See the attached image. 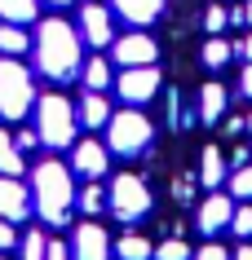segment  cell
<instances>
[{
	"instance_id": "obj_27",
	"label": "cell",
	"mask_w": 252,
	"mask_h": 260,
	"mask_svg": "<svg viewBox=\"0 0 252 260\" xmlns=\"http://www.w3.org/2000/svg\"><path fill=\"white\" fill-rule=\"evenodd\" d=\"M190 256H195V251H190L182 238H168V243L155 247V260H190Z\"/></svg>"
},
{
	"instance_id": "obj_40",
	"label": "cell",
	"mask_w": 252,
	"mask_h": 260,
	"mask_svg": "<svg viewBox=\"0 0 252 260\" xmlns=\"http://www.w3.org/2000/svg\"><path fill=\"white\" fill-rule=\"evenodd\" d=\"M49 5H71V0H49Z\"/></svg>"
},
{
	"instance_id": "obj_38",
	"label": "cell",
	"mask_w": 252,
	"mask_h": 260,
	"mask_svg": "<svg viewBox=\"0 0 252 260\" xmlns=\"http://www.w3.org/2000/svg\"><path fill=\"white\" fill-rule=\"evenodd\" d=\"M243 22H252V0H243Z\"/></svg>"
},
{
	"instance_id": "obj_14",
	"label": "cell",
	"mask_w": 252,
	"mask_h": 260,
	"mask_svg": "<svg viewBox=\"0 0 252 260\" xmlns=\"http://www.w3.org/2000/svg\"><path fill=\"white\" fill-rule=\"evenodd\" d=\"M115 14L124 22H133V27H146V22H155L164 14V0H115Z\"/></svg>"
},
{
	"instance_id": "obj_29",
	"label": "cell",
	"mask_w": 252,
	"mask_h": 260,
	"mask_svg": "<svg viewBox=\"0 0 252 260\" xmlns=\"http://www.w3.org/2000/svg\"><path fill=\"white\" fill-rule=\"evenodd\" d=\"M226 22H230V9H221V5H212L208 18H204V27H208V36H221Z\"/></svg>"
},
{
	"instance_id": "obj_34",
	"label": "cell",
	"mask_w": 252,
	"mask_h": 260,
	"mask_svg": "<svg viewBox=\"0 0 252 260\" xmlns=\"http://www.w3.org/2000/svg\"><path fill=\"white\" fill-rule=\"evenodd\" d=\"M44 260H71V247H67V243H49Z\"/></svg>"
},
{
	"instance_id": "obj_4",
	"label": "cell",
	"mask_w": 252,
	"mask_h": 260,
	"mask_svg": "<svg viewBox=\"0 0 252 260\" xmlns=\"http://www.w3.org/2000/svg\"><path fill=\"white\" fill-rule=\"evenodd\" d=\"M36 106V84L31 71L18 57H0V115L5 119H22Z\"/></svg>"
},
{
	"instance_id": "obj_13",
	"label": "cell",
	"mask_w": 252,
	"mask_h": 260,
	"mask_svg": "<svg viewBox=\"0 0 252 260\" xmlns=\"http://www.w3.org/2000/svg\"><path fill=\"white\" fill-rule=\"evenodd\" d=\"M31 199L18 177H0V220H27Z\"/></svg>"
},
{
	"instance_id": "obj_11",
	"label": "cell",
	"mask_w": 252,
	"mask_h": 260,
	"mask_svg": "<svg viewBox=\"0 0 252 260\" xmlns=\"http://www.w3.org/2000/svg\"><path fill=\"white\" fill-rule=\"evenodd\" d=\"M106 164H111V150H106L102 141H80V146H71V168H75L80 177H89V181L106 177Z\"/></svg>"
},
{
	"instance_id": "obj_26",
	"label": "cell",
	"mask_w": 252,
	"mask_h": 260,
	"mask_svg": "<svg viewBox=\"0 0 252 260\" xmlns=\"http://www.w3.org/2000/svg\"><path fill=\"white\" fill-rule=\"evenodd\" d=\"M230 194H235V199H243V203L252 199V164L235 168V177H230Z\"/></svg>"
},
{
	"instance_id": "obj_23",
	"label": "cell",
	"mask_w": 252,
	"mask_h": 260,
	"mask_svg": "<svg viewBox=\"0 0 252 260\" xmlns=\"http://www.w3.org/2000/svg\"><path fill=\"white\" fill-rule=\"evenodd\" d=\"M18 247H22V260H44V251H49V238H44L40 230H27L22 238H18Z\"/></svg>"
},
{
	"instance_id": "obj_7",
	"label": "cell",
	"mask_w": 252,
	"mask_h": 260,
	"mask_svg": "<svg viewBox=\"0 0 252 260\" xmlns=\"http://www.w3.org/2000/svg\"><path fill=\"white\" fill-rule=\"evenodd\" d=\"M120 97H124L128 106H142V102H151L159 93V71L155 67H124V75L115 80Z\"/></svg>"
},
{
	"instance_id": "obj_17",
	"label": "cell",
	"mask_w": 252,
	"mask_h": 260,
	"mask_svg": "<svg viewBox=\"0 0 252 260\" xmlns=\"http://www.w3.org/2000/svg\"><path fill=\"white\" fill-rule=\"evenodd\" d=\"M226 102H230V97H226V88L217 80L204 84V93H199V119H204V123H217L226 115Z\"/></svg>"
},
{
	"instance_id": "obj_15",
	"label": "cell",
	"mask_w": 252,
	"mask_h": 260,
	"mask_svg": "<svg viewBox=\"0 0 252 260\" xmlns=\"http://www.w3.org/2000/svg\"><path fill=\"white\" fill-rule=\"evenodd\" d=\"M230 177V168L221 159V146H204V164H199V181L208 185V190H221V181Z\"/></svg>"
},
{
	"instance_id": "obj_22",
	"label": "cell",
	"mask_w": 252,
	"mask_h": 260,
	"mask_svg": "<svg viewBox=\"0 0 252 260\" xmlns=\"http://www.w3.org/2000/svg\"><path fill=\"white\" fill-rule=\"evenodd\" d=\"M111 80H115V75H111V67H106L102 57L84 62V88H89V93H102V88H106Z\"/></svg>"
},
{
	"instance_id": "obj_18",
	"label": "cell",
	"mask_w": 252,
	"mask_h": 260,
	"mask_svg": "<svg viewBox=\"0 0 252 260\" xmlns=\"http://www.w3.org/2000/svg\"><path fill=\"white\" fill-rule=\"evenodd\" d=\"M40 14V0H0V22H14V27H27Z\"/></svg>"
},
{
	"instance_id": "obj_31",
	"label": "cell",
	"mask_w": 252,
	"mask_h": 260,
	"mask_svg": "<svg viewBox=\"0 0 252 260\" xmlns=\"http://www.w3.org/2000/svg\"><path fill=\"white\" fill-rule=\"evenodd\" d=\"M190 260H230V251H226V247H217V243H208V247H199Z\"/></svg>"
},
{
	"instance_id": "obj_21",
	"label": "cell",
	"mask_w": 252,
	"mask_h": 260,
	"mask_svg": "<svg viewBox=\"0 0 252 260\" xmlns=\"http://www.w3.org/2000/svg\"><path fill=\"white\" fill-rule=\"evenodd\" d=\"M27 31L22 27H14V22H5V27H0V53L5 57H18V53H27Z\"/></svg>"
},
{
	"instance_id": "obj_39",
	"label": "cell",
	"mask_w": 252,
	"mask_h": 260,
	"mask_svg": "<svg viewBox=\"0 0 252 260\" xmlns=\"http://www.w3.org/2000/svg\"><path fill=\"white\" fill-rule=\"evenodd\" d=\"M243 128H248V133H252V115H248V119H243Z\"/></svg>"
},
{
	"instance_id": "obj_19",
	"label": "cell",
	"mask_w": 252,
	"mask_h": 260,
	"mask_svg": "<svg viewBox=\"0 0 252 260\" xmlns=\"http://www.w3.org/2000/svg\"><path fill=\"white\" fill-rule=\"evenodd\" d=\"M22 172V150H18V141L0 128V177H18Z\"/></svg>"
},
{
	"instance_id": "obj_9",
	"label": "cell",
	"mask_w": 252,
	"mask_h": 260,
	"mask_svg": "<svg viewBox=\"0 0 252 260\" xmlns=\"http://www.w3.org/2000/svg\"><path fill=\"white\" fill-rule=\"evenodd\" d=\"M155 57H159V44H155L146 31L115 36V62H120V67H155Z\"/></svg>"
},
{
	"instance_id": "obj_33",
	"label": "cell",
	"mask_w": 252,
	"mask_h": 260,
	"mask_svg": "<svg viewBox=\"0 0 252 260\" xmlns=\"http://www.w3.org/2000/svg\"><path fill=\"white\" fill-rule=\"evenodd\" d=\"M14 141H18V150H36V146H40V133H36V128H22Z\"/></svg>"
},
{
	"instance_id": "obj_35",
	"label": "cell",
	"mask_w": 252,
	"mask_h": 260,
	"mask_svg": "<svg viewBox=\"0 0 252 260\" xmlns=\"http://www.w3.org/2000/svg\"><path fill=\"white\" fill-rule=\"evenodd\" d=\"M239 88H243V97H252V62L243 67V80H239Z\"/></svg>"
},
{
	"instance_id": "obj_3",
	"label": "cell",
	"mask_w": 252,
	"mask_h": 260,
	"mask_svg": "<svg viewBox=\"0 0 252 260\" xmlns=\"http://www.w3.org/2000/svg\"><path fill=\"white\" fill-rule=\"evenodd\" d=\"M75 106H71L62 93H44L40 102H36V133H40V146H49V150H62V146H71L75 141Z\"/></svg>"
},
{
	"instance_id": "obj_1",
	"label": "cell",
	"mask_w": 252,
	"mask_h": 260,
	"mask_svg": "<svg viewBox=\"0 0 252 260\" xmlns=\"http://www.w3.org/2000/svg\"><path fill=\"white\" fill-rule=\"evenodd\" d=\"M36 67L40 75L67 84L80 75V31L67 18H44L36 31Z\"/></svg>"
},
{
	"instance_id": "obj_16",
	"label": "cell",
	"mask_w": 252,
	"mask_h": 260,
	"mask_svg": "<svg viewBox=\"0 0 252 260\" xmlns=\"http://www.w3.org/2000/svg\"><path fill=\"white\" fill-rule=\"evenodd\" d=\"M75 115H80L84 128H106V119H111V106H106V97L102 93H84L80 106H75Z\"/></svg>"
},
{
	"instance_id": "obj_37",
	"label": "cell",
	"mask_w": 252,
	"mask_h": 260,
	"mask_svg": "<svg viewBox=\"0 0 252 260\" xmlns=\"http://www.w3.org/2000/svg\"><path fill=\"white\" fill-rule=\"evenodd\" d=\"M230 260H252V247H239V251H230Z\"/></svg>"
},
{
	"instance_id": "obj_8",
	"label": "cell",
	"mask_w": 252,
	"mask_h": 260,
	"mask_svg": "<svg viewBox=\"0 0 252 260\" xmlns=\"http://www.w3.org/2000/svg\"><path fill=\"white\" fill-rule=\"evenodd\" d=\"M71 260H111V238L98 220H84L71 234Z\"/></svg>"
},
{
	"instance_id": "obj_25",
	"label": "cell",
	"mask_w": 252,
	"mask_h": 260,
	"mask_svg": "<svg viewBox=\"0 0 252 260\" xmlns=\"http://www.w3.org/2000/svg\"><path fill=\"white\" fill-rule=\"evenodd\" d=\"M226 62H230V44H226V40H217V36H212V40L204 44V67H208V71H221Z\"/></svg>"
},
{
	"instance_id": "obj_10",
	"label": "cell",
	"mask_w": 252,
	"mask_h": 260,
	"mask_svg": "<svg viewBox=\"0 0 252 260\" xmlns=\"http://www.w3.org/2000/svg\"><path fill=\"white\" fill-rule=\"evenodd\" d=\"M80 40H89L93 49H102V44L115 40V27H111V9L106 5H84L80 9Z\"/></svg>"
},
{
	"instance_id": "obj_5",
	"label": "cell",
	"mask_w": 252,
	"mask_h": 260,
	"mask_svg": "<svg viewBox=\"0 0 252 260\" xmlns=\"http://www.w3.org/2000/svg\"><path fill=\"white\" fill-rule=\"evenodd\" d=\"M151 119L142 115V110H115L111 119H106V150L115 154H142L146 146H151Z\"/></svg>"
},
{
	"instance_id": "obj_30",
	"label": "cell",
	"mask_w": 252,
	"mask_h": 260,
	"mask_svg": "<svg viewBox=\"0 0 252 260\" xmlns=\"http://www.w3.org/2000/svg\"><path fill=\"white\" fill-rule=\"evenodd\" d=\"M195 181H199V177H177V185H173L177 203H190V199H195Z\"/></svg>"
},
{
	"instance_id": "obj_6",
	"label": "cell",
	"mask_w": 252,
	"mask_h": 260,
	"mask_svg": "<svg viewBox=\"0 0 252 260\" xmlns=\"http://www.w3.org/2000/svg\"><path fill=\"white\" fill-rule=\"evenodd\" d=\"M106 207H111L120 220H142L151 212V190H146V181L133 177V172H120L111 181V190H106Z\"/></svg>"
},
{
	"instance_id": "obj_28",
	"label": "cell",
	"mask_w": 252,
	"mask_h": 260,
	"mask_svg": "<svg viewBox=\"0 0 252 260\" xmlns=\"http://www.w3.org/2000/svg\"><path fill=\"white\" fill-rule=\"evenodd\" d=\"M230 230L239 234V238H252V207H235V216H230Z\"/></svg>"
},
{
	"instance_id": "obj_24",
	"label": "cell",
	"mask_w": 252,
	"mask_h": 260,
	"mask_svg": "<svg viewBox=\"0 0 252 260\" xmlns=\"http://www.w3.org/2000/svg\"><path fill=\"white\" fill-rule=\"evenodd\" d=\"M102 207H106V190H102L98 181H89L84 194H80V212H84V216H98Z\"/></svg>"
},
{
	"instance_id": "obj_36",
	"label": "cell",
	"mask_w": 252,
	"mask_h": 260,
	"mask_svg": "<svg viewBox=\"0 0 252 260\" xmlns=\"http://www.w3.org/2000/svg\"><path fill=\"white\" fill-rule=\"evenodd\" d=\"M239 53H243V57H248V62H252V31H248V36H243V40H239Z\"/></svg>"
},
{
	"instance_id": "obj_41",
	"label": "cell",
	"mask_w": 252,
	"mask_h": 260,
	"mask_svg": "<svg viewBox=\"0 0 252 260\" xmlns=\"http://www.w3.org/2000/svg\"><path fill=\"white\" fill-rule=\"evenodd\" d=\"M0 260H9V256H0Z\"/></svg>"
},
{
	"instance_id": "obj_2",
	"label": "cell",
	"mask_w": 252,
	"mask_h": 260,
	"mask_svg": "<svg viewBox=\"0 0 252 260\" xmlns=\"http://www.w3.org/2000/svg\"><path fill=\"white\" fill-rule=\"evenodd\" d=\"M36 212H40L44 225H67L71 220V203H75V181H71V168L58 164V159H44L36 172Z\"/></svg>"
},
{
	"instance_id": "obj_12",
	"label": "cell",
	"mask_w": 252,
	"mask_h": 260,
	"mask_svg": "<svg viewBox=\"0 0 252 260\" xmlns=\"http://www.w3.org/2000/svg\"><path fill=\"white\" fill-rule=\"evenodd\" d=\"M230 216H235V203H230V194H221V190H212L204 203H199V230L208 234H221V230H230Z\"/></svg>"
},
{
	"instance_id": "obj_32",
	"label": "cell",
	"mask_w": 252,
	"mask_h": 260,
	"mask_svg": "<svg viewBox=\"0 0 252 260\" xmlns=\"http://www.w3.org/2000/svg\"><path fill=\"white\" fill-rule=\"evenodd\" d=\"M9 247H18V230L14 220H0V251H9Z\"/></svg>"
},
{
	"instance_id": "obj_20",
	"label": "cell",
	"mask_w": 252,
	"mask_h": 260,
	"mask_svg": "<svg viewBox=\"0 0 252 260\" xmlns=\"http://www.w3.org/2000/svg\"><path fill=\"white\" fill-rule=\"evenodd\" d=\"M115 256L120 260H151L155 256V247L142 238V234H124L120 243H115Z\"/></svg>"
}]
</instances>
